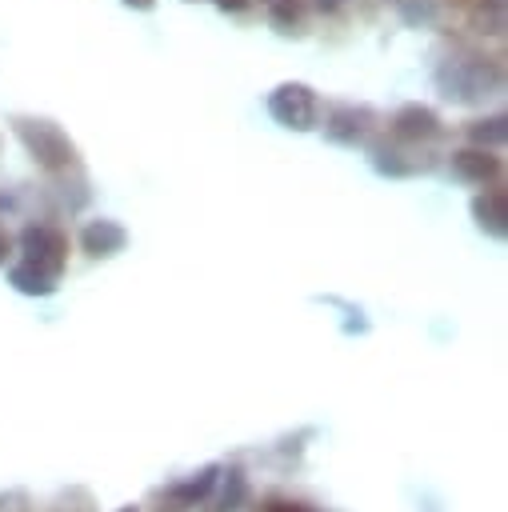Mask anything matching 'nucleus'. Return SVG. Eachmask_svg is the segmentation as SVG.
Listing matches in <instances>:
<instances>
[{
  "instance_id": "a211bd4d",
  "label": "nucleus",
  "mask_w": 508,
  "mask_h": 512,
  "mask_svg": "<svg viewBox=\"0 0 508 512\" xmlns=\"http://www.w3.org/2000/svg\"><path fill=\"white\" fill-rule=\"evenodd\" d=\"M0 512H32V500L24 488H8L0 492Z\"/></svg>"
},
{
  "instance_id": "423d86ee",
  "label": "nucleus",
  "mask_w": 508,
  "mask_h": 512,
  "mask_svg": "<svg viewBox=\"0 0 508 512\" xmlns=\"http://www.w3.org/2000/svg\"><path fill=\"white\" fill-rule=\"evenodd\" d=\"M372 124H376V112L372 108H364V104H340V108H332V116L324 124V136L332 144H360L372 132Z\"/></svg>"
},
{
  "instance_id": "5701e85b",
  "label": "nucleus",
  "mask_w": 508,
  "mask_h": 512,
  "mask_svg": "<svg viewBox=\"0 0 508 512\" xmlns=\"http://www.w3.org/2000/svg\"><path fill=\"white\" fill-rule=\"evenodd\" d=\"M124 4H132V8H140V12H148L156 0H124Z\"/></svg>"
},
{
  "instance_id": "4be33fe9",
  "label": "nucleus",
  "mask_w": 508,
  "mask_h": 512,
  "mask_svg": "<svg viewBox=\"0 0 508 512\" xmlns=\"http://www.w3.org/2000/svg\"><path fill=\"white\" fill-rule=\"evenodd\" d=\"M316 8H320V12H336V8H340V0H316Z\"/></svg>"
},
{
  "instance_id": "f03ea898",
  "label": "nucleus",
  "mask_w": 508,
  "mask_h": 512,
  "mask_svg": "<svg viewBox=\"0 0 508 512\" xmlns=\"http://www.w3.org/2000/svg\"><path fill=\"white\" fill-rule=\"evenodd\" d=\"M20 144L28 148V156L48 168V172H64L76 164V144L64 136V128L56 120H44V116H16L12 120Z\"/></svg>"
},
{
  "instance_id": "20e7f679",
  "label": "nucleus",
  "mask_w": 508,
  "mask_h": 512,
  "mask_svg": "<svg viewBox=\"0 0 508 512\" xmlns=\"http://www.w3.org/2000/svg\"><path fill=\"white\" fill-rule=\"evenodd\" d=\"M268 112H272V120H276V124L304 132V128H312V124H316L320 104H316V92H312L308 84L288 80V84H280V88L268 96Z\"/></svg>"
},
{
  "instance_id": "ddd939ff",
  "label": "nucleus",
  "mask_w": 508,
  "mask_h": 512,
  "mask_svg": "<svg viewBox=\"0 0 508 512\" xmlns=\"http://www.w3.org/2000/svg\"><path fill=\"white\" fill-rule=\"evenodd\" d=\"M8 280H12V288L24 292V296H52V292H56V280H48L44 272H36V268H28V264H16V268L8 272Z\"/></svg>"
},
{
  "instance_id": "f8f14e48",
  "label": "nucleus",
  "mask_w": 508,
  "mask_h": 512,
  "mask_svg": "<svg viewBox=\"0 0 508 512\" xmlns=\"http://www.w3.org/2000/svg\"><path fill=\"white\" fill-rule=\"evenodd\" d=\"M468 140H472V148L492 152V148H500V144L508 140V120H504V116H484V120H476V124L468 128Z\"/></svg>"
},
{
  "instance_id": "dca6fc26",
  "label": "nucleus",
  "mask_w": 508,
  "mask_h": 512,
  "mask_svg": "<svg viewBox=\"0 0 508 512\" xmlns=\"http://www.w3.org/2000/svg\"><path fill=\"white\" fill-rule=\"evenodd\" d=\"M400 16L408 24H432L436 20V0H400Z\"/></svg>"
},
{
  "instance_id": "b1692460",
  "label": "nucleus",
  "mask_w": 508,
  "mask_h": 512,
  "mask_svg": "<svg viewBox=\"0 0 508 512\" xmlns=\"http://www.w3.org/2000/svg\"><path fill=\"white\" fill-rule=\"evenodd\" d=\"M116 512H140V508H136V504H124V508H116Z\"/></svg>"
},
{
  "instance_id": "aec40b11",
  "label": "nucleus",
  "mask_w": 508,
  "mask_h": 512,
  "mask_svg": "<svg viewBox=\"0 0 508 512\" xmlns=\"http://www.w3.org/2000/svg\"><path fill=\"white\" fill-rule=\"evenodd\" d=\"M216 4H220L224 12H244V8H248V0H216Z\"/></svg>"
},
{
  "instance_id": "39448f33",
  "label": "nucleus",
  "mask_w": 508,
  "mask_h": 512,
  "mask_svg": "<svg viewBox=\"0 0 508 512\" xmlns=\"http://www.w3.org/2000/svg\"><path fill=\"white\" fill-rule=\"evenodd\" d=\"M216 480H220V464H204L200 472H192V476L168 484V488L160 492V508H156V512H188V508H196V504L216 488Z\"/></svg>"
},
{
  "instance_id": "9b49d317",
  "label": "nucleus",
  "mask_w": 508,
  "mask_h": 512,
  "mask_svg": "<svg viewBox=\"0 0 508 512\" xmlns=\"http://www.w3.org/2000/svg\"><path fill=\"white\" fill-rule=\"evenodd\" d=\"M372 168L384 172V176H416L428 168V160H416V156H404L400 148L392 144H376L372 148Z\"/></svg>"
},
{
  "instance_id": "f257e3e1",
  "label": "nucleus",
  "mask_w": 508,
  "mask_h": 512,
  "mask_svg": "<svg viewBox=\"0 0 508 512\" xmlns=\"http://www.w3.org/2000/svg\"><path fill=\"white\" fill-rule=\"evenodd\" d=\"M436 88L456 104H472L504 88V68L492 60H444L436 68Z\"/></svg>"
},
{
  "instance_id": "412c9836",
  "label": "nucleus",
  "mask_w": 508,
  "mask_h": 512,
  "mask_svg": "<svg viewBox=\"0 0 508 512\" xmlns=\"http://www.w3.org/2000/svg\"><path fill=\"white\" fill-rule=\"evenodd\" d=\"M8 252H12V240H8V232H4V228H0V264H4V260H8Z\"/></svg>"
},
{
  "instance_id": "0eeeda50",
  "label": "nucleus",
  "mask_w": 508,
  "mask_h": 512,
  "mask_svg": "<svg viewBox=\"0 0 508 512\" xmlns=\"http://www.w3.org/2000/svg\"><path fill=\"white\" fill-rule=\"evenodd\" d=\"M124 244H128L124 224H116V220H108V216L88 220L84 232H80V248H84L88 256H116V252H124Z\"/></svg>"
},
{
  "instance_id": "2eb2a0df",
  "label": "nucleus",
  "mask_w": 508,
  "mask_h": 512,
  "mask_svg": "<svg viewBox=\"0 0 508 512\" xmlns=\"http://www.w3.org/2000/svg\"><path fill=\"white\" fill-rule=\"evenodd\" d=\"M48 512H96V496H92L84 484H72V488H64V492L52 500Z\"/></svg>"
},
{
  "instance_id": "4468645a",
  "label": "nucleus",
  "mask_w": 508,
  "mask_h": 512,
  "mask_svg": "<svg viewBox=\"0 0 508 512\" xmlns=\"http://www.w3.org/2000/svg\"><path fill=\"white\" fill-rule=\"evenodd\" d=\"M268 20L280 32H300V24H304V0H268Z\"/></svg>"
},
{
  "instance_id": "6e6552de",
  "label": "nucleus",
  "mask_w": 508,
  "mask_h": 512,
  "mask_svg": "<svg viewBox=\"0 0 508 512\" xmlns=\"http://www.w3.org/2000/svg\"><path fill=\"white\" fill-rule=\"evenodd\" d=\"M392 132L400 140H432V136H440V116L424 104H404L392 116Z\"/></svg>"
},
{
  "instance_id": "1a4fd4ad",
  "label": "nucleus",
  "mask_w": 508,
  "mask_h": 512,
  "mask_svg": "<svg viewBox=\"0 0 508 512\" xmlns=\"http://www.w3.org/2000/svg\"><path fill=\"white\" fill-rule=\"evenodd\" d=\"M452 176H460L468 184H488L500 176V156H492L484 148H460V152H452Z\"/></svg>"
},
{
  "instance_id": "7ed1b4c3",
  "label": "nucleus",
  "mask_w": 508,
  "mask_h": 512,
  "mask_svg": "<svg viewBox=\"0 0 508 512\" xmlns=\"http://www.w3.org/2000/svg\"><path fill=\"white\" fill-rule=\"evenodd\" d=\"M20 248H24V264L44 272L48 280H56L64 272V260H68V240L60 228L52 224H28L20 232Z\"/></svg>"
},
{
  "instance_id": "f3484780",
  "label": "nucleus",
  "mask_w": 508,
  "mask_h": 512,
  "mask_svg": "<svg viewBox=\"0 0 508 512\" xmlns=\"http://www.w3.org/2000/svg\"><path fill=\"white\" fill-rule=\"evenodd\" d=\"M240 500H244V476L232 468V472H228V484H224V508H220V512H236Z\"/></svg>"
},
{
  "instance_id": "9d476101",
  "label": "nucleus",
  "mask_w": 508,
  "mask_h": 512,
  "mask_svg": "<svg viewBox=\"0 0 508 512\" xmlns=\"http://www.w3.org/2000/svg\"><path fill=\"white\" fill-rule=\"evenodd\" d=\"M472 216H476V224H480L488 236H496V240L508 236V196H504L500 188L476 196V200H472Z\"/></svg>"
},
{
  "instance_id": "6ab92c4d",
  "label": "nucleus",
  "mask_w": 508,
  "mask_h": 512,
  "mask_svg": "<svg viewBox=\"0 0 508 512\" xmlns=\"http://www.w3.org/2000/svg\"><path fill=\"white\" fill-rule=\"evenodd\" d=\"M260 512H316V508H308L304 500H268Z\"/></svg>"
}]
</instances>
